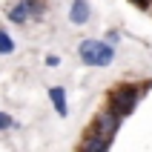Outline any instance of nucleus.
<instances>
[{"mask_svg":"<svg viewBox=\"0 0 152 152\" xmlns=\"http://www.w3.org/2000/svg\"><path fill=\"white\" fill-rule=\"evenodd\" d=\"M69 20L75 26H83L89 20V3L86 0H72V12H69Z\"/></svg>","mask_w":152,"mask_h":152,"instance_id":"obj_5","label":"nucleus"},{"mask_svg":"<svg viewBox=\"0 0 152 152\" xmlns=\"http://www.w3.org/2000/svg\"><path fill=\"white\" fill-rule=\"evenodd\" d=\"M15 52V40L9 37L6 29H0V55H12Z\"/></svg>","mask_w":152,"mask_h":152,"instance_id":"obj_8","label":"nucleus"},{"mask_svg":"<svg viewBox=\"0 0 152 152\" xmlns=\"http://www.w3.org/2000/svg\"><path fill=\"white\" fill-rule=\"evenodd\" d=\"M138 98H141V89L138 86H129V83H124V86H118L115 92L109 95V109L118 115V118H124V115H129V112L135 109V103H138Z\"/></svg>","mask_w":152,"mask_h":152,"instance_id":"obj_2","label":"nucleus"},{"mask_svg":"<svg viewBox=\"0 0 152 152\" xmlns=\"http://www.w3.org/2000/svg\"><path fill=\"white\" fill-rule=\"evenodd\" d=\"M6 126H12V118H9L6 112H0V129H6Z\"/></svg>","mask_w":152,"mask_h":152,"instance_id":"obj_9","label":"nucleus"},{"mask_svg":"<svg viewBox=\"0 0 152 152\" xmlns=\"http://www.w3.org/2000/svg\"><path fill=\"white\" fill-rule=\"evenodd\" d=\"M58 63H60L58 55H46V66H58Z\"/></svg>","mask_w":152,"mask_h":152,"instance_id":"obj_10","label":"nucleus"},{"mask_svg":"<svg viewBox=\"0 0 152 152\" xmlns=\"http://www.w3.org/2000/svg\"><path fill=\"white\" fill-rule=\"evenodd\" d=\"M132 3H135V6H141V9H146V6H149V0H132Z\"/></svg>","mask_w":152,"mask_h":152,"instance_id":"obj_11","label":"nucleus"},{"mask_svg":"<svg viewBox=\"0 0 152 152\" xmlns=\"http://www.w3.org/2000/svg\"><path fill=\"white\" fill-rule=\"evenodd\" d=\"M106 149H109V141H103V138L95 135V132L80 144V152H106Z\"/></svg>","mask_w":152,"mask_h":152,"instance_id":"obj_6","label":"nucleus"},{"mask_svg":"<svg viewBox=\"0 0 152 152\" xmlns=\"http://www.w3.org/2000/svg\"><path fill=\"white\" fill-rule=\"evenodd\" d=\"M46 12V3L43 0H17V6L9 12V20L12 23H26V20H34Z\"/></svg>","mask_w":152,"mask_h":152,"instance_id":"obj_3","label":"nucleus"},{"mask_svg":"<svg viewBox=\"0 0 152 152\" xmlns=\"http://www.w3.org/2000/svg\"><path fill=\"white\" fill-rule=\"evenodd\" d=\"M77 52H80V60L86 66H109L115 58L112 43H103V40H83Z\"/></svg>","mask_w":152,"mask_h":152,"instance_id":"obj_1","label":"nucleus"},{"mask_svg":"<svg viewBox=\"0 0 152 152\" xmlns=\"http://www.w3.org/2000/svg\"><path fill=\"white\" fill-rule=\"evenodd\" d=\"M118 124H121V118L112 109H106V112H101V115L95 118V124H92L95 129H92V132H95V135H101L103 141H112L115 132H118Z\"/></svg>","mask_w":152,"mask_h":152,"instance_id":"obj_4","label":"nucleus"},{"mask_svg":"<svg viewBox=\"0 0 152 152\" xmlns=\"http://www.w3.org/2000/svg\"><path fill=\"white\" fill-rule=\"evenodd\" d=\"M49 98H52V103H55L58 115L63 118V115H66V92H63L60 86H52V89H49Z\"/></svg>","mask_w":152,"mask_h":152,"instance_id":"obj_7","label":"nucleus"}]
</instances>
